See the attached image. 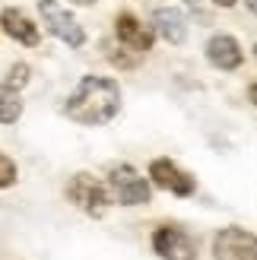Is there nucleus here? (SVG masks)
<instances>
[{
	"mask_svg": "<svg viewBox=\"0 0 257 260\" xmlns=\"http://www.w3.org/2000/svg\"><path fill=\"white\" fill-rule=\"evenodd\" d=\"M63 111L70 121L83 127H102L121 111V86L111 76H83L80 86L70 92Z\"/></svg>",
	"mask_w": 257,
	"mask_h": 260,
	"instance_id": "f257e3e1",
	"label": "nucleus"
},
{
	"mask_svg": "<svg viewBox=\"0 0 257 260\" xmlns=\"http://www.w3.org/2000/svg\"><path fill=\"white\" fill-rule=\"evenodd\" d=\"M108 193L121 206H140V203H149L152 200V187L149 181L137 172L134 165H114L108 172Z\"/></svg>",
	"mask_w": 257,
	"mask_h": 260,
	"instance_id": "f03ea898",
	"label": "nucleus"
},
{
	"mask_svg": "<svg viewBox=\"0 0 257 260\" xmlns=\"http://www.w3.org/2000/svg\"><path fill=\"white\" fill-rule=\"evenodd\" d=\"M67 197H70V203H76V206H80L83 213H89V216H102V213L111 206L108 187L102 184L95 175H89V172H80V175L70 178Z\"/></svg>",
	"mask_w": 257,
	"mask_h": 260,
	"instance_id": "7ed1b4c3",
	"label": "nucleus"
},
{
	"mask_svg": "<svg viewBox=\"0 0 257 260\" xmlns=\"http://www.w3.org/2000/svg\"><path fill=\"white\" fill-rule=\"evenodd\" d=\"M38 13H42V22L48 25V32L54 38L67 42L70 48H83V42H86L83 25L76 22L67 10L57 4V0H38Z\"/></svg>",
	"mask_w": 257,
	"mask_h": 260,
	"instance_id": "20e7f679",
	"label": "nucleus"
},
{
	"mask_svg": "<svg viewBox=\"0 0 257 260\" xmlns=\"http://www.w3.org/2000/svg\"><path fill=\"white\" fill-rule=\"evenodd\" d=\"M213 257L216 260H257V235L238 225L219 229L213 238Z\"/></svg>",
	"mask_w": 257,
	"mask_h": 260,
	"instance_id": "39448f33",
	"label": "nucleus"
},
{
	"mask_svg": "<svg viewBox=\"0 0 257 260\" xmlns=\"http://www.w3.org/2000/svg\"><path fill=\"white\" fill-rule=\"evenodd\" d=\"M149 181L162 190L175 193V197H190L197 190V181L190 172H184L181 165H175L172 159H156L149 165Z\"/></svg>",
	"mask_w": 257,
	"mask_h": 260,
	"instance_id": "423d86ee",
	"label": "nucleus"
},
{
	"mask_svg": "<svg viewBox=\"0 0 257 260\" xmlns=\"http://www.w3.org/2000/svg\"><path fill=\"white\" fill-rule=\"evenodd\" d=\"M152 251L162 260H194L197 257V244L190 241V235L178 225H162L152 235Z\"/></svg>",
	"mask_w": 257,
	"mask_h": 260,
	"instance_id": "0eeeda50",
	"label": "nucleus"
},
{
	"mask_svg": "<svg viewBox=\"0 0 257 260\" xmlns=\"http://www.w3.org/2000/svg\"><path fill=\"white\" fill-rule=\"evenodd\" d=\"M114 32H118V42L134 51V54H146V51H152V29H146L143 22H140L134 13H121L118 19H114Z\"/></svg>",
	"mask_w": 257,
	"mask_h": 260,
	"instance_id": "6e6552de",
	"label": "nucleus"
},
{
	"mask_svg": "<svg viewBox=\"0 0 257 260\" xmlns=\"http://www.w3.org/2000/svg\"><path fill=\"white\" fill-rule=\"evenodd\" d=\"M207 60L219 70H235V67H241L245 54H241V45L232 35H213L207 42Z\"/></svg>",
	"mask_w": 257,
	"mask_h": 260,
	"instance_id": "1a4fd4ad",
	"label": "nucleus"
},
{
	"mask_svg": "<svg viewBox=\"0 0 257 260\" xmlns=\"http://www.w3.org/2000/svg\"><path fill=\"white\" fill-rule=\"evenodd\" d=\"M152 35H159L165 38L169 45H181L184 38H187V19H184V13L181 10H156V16H152Z\"/></svg>",
	"mask_w": 257,
	"mask_h": 260,
	"instance_id": "9d476101",
	"label": "nucleus"
},
{
	"mask_svg": "<svg viewBox=\"0 0 257 260\" xmlns=\"http://www.w3.org/2000/svg\"><path fill=\"white\" fill-rule=\"evenodd\" d=\"M0 25H4V32L10 35V38H16L19 45H38V29L32 25V19L25 16L22 10H4L0 13Z\"/></svg>",
	"mask_w": 257,
	"mask_h": 260,
	"instance_id": "9b49d317",
	"label": "nucleus"
},
{
	"mask_svg": "<svg viewBox=\"0 0 257 260\" xmlns=\"http://www.w3.org/2000/svg\"><path fill=\"white\" fill-rule=\"evenodd\" d=\"M22 118V99L19 92L0 86V124H16Z\"/></svg>",
	"mask_w": 257,
	"mask_h": 260,
	"instance_id": "f8f14e48",
	"label": "nucleus"
},
{
	"mask_svg": "<svg viewBox=\"0 0 257 260\" xmlns=\"http://www.w3.org/2000/svg\"><path fill=\"white\" fill-rule=\"evenodd\" d=\"M29 83V67L25 63H16V67H10V73H7V89H13V92H19V89Z\"/></svg>",
	"mask_w": 257,
	"mask_h": 260,
	"instance_id": "ddd939ff",
	"label": "nucleus"
},
{
	"mask_svg": "<svg viewBox=\"0 0 257 260\" xmlns=\"http://www.w3.org/2000/svg\"><path fill=\"white\" fill-rule=\"evenodd\" d=\"M10 184H16V162L0 152V187H10Z\"/></svg>",
	"mask_w": 257,
	"mask_h": 260,
	"instance_id": "4468645a",
	"label": "nucleus"
},
{
	"mask_svg": "<svg viewBox=\"0 0 257 260\" xmlns=\"http://www.w3.org/2000/svg\"><path fill=\"white\" fill-rule=\"evenodd\" d=\"M248 99H251V102H254V105H257V83H254V86L248 89Z\"/></svg>",
	"mask_w": 257,
	"mask_h": 260,
	"instance_id": "2eb2a0df",
	"label": "nucleus"
},
{
	"mask_svg": "<svg viewBox=\"0 0 257 260\" xmlns=\"http://www.w3.org/2000/svg\"><path fill=\"white\" fill-rule=\"evenodd\" d=\"M213 4H219V7H235L238 0H213Z\"/></svg>",
	"mask_w": 257,
	"mask_h": 260,
	"instance_id": "dca6fc26",
	"label": "nucleus"
},
{
	"mask_svg": "<svg viewBox=\"0 0 257 260\" xmlns=\"http://www.w3.org/2000/svg\"><path fill=\"white\" fill-rule=\"evenodd\" d=\"M245 4H248V10H251L254 16H257V0H245Z\"/></svg>",
	"mask_w": 257,
	"mask_h": 260,
	"instance_id": "f3484780",
	"label": "nucleus"
},
{
	"mask_svg": "<svg viewBox=\"0 0 257 260\" xmlns=\"http://www.w3.org/2000/svg\"><path fill=\"white\" fill-rule=\"evenodd\" d=\"M73 4H83V7H89V4H95V0H73Z\"/></svg>",
	"mask_w": 257,
	"mask_h": 260,
	"instance_id": "a211bd4d",
	"label": "nucleus"
},
{
	"mask_svg": "<svg viewBox=\"0 0 257 260\" xmlns=\"http://www.w3.org/2000/svg\"><path fill=\"white\" fill-rule=\"evenodd\" d=\"M254 57H257V45H254Z\"/></svg>",
	"mask_w": 257,
	"mask_h": 260,
	"instance_id": "6ab92c4d",
	"label": "nucleus"
},
{
	"mask_svg": "<svg viewBox=\"0 0 257 260\" xmlns=\"http://www.w3.org/2000/svg\"><path fill=\"white\" fill-rule=\"evenodd\" d=\"M190 4H194V0H190Z\"/></svg>",
	"mask_w": 257,
	"mask_h": 260,
	"instance_id": "aec40b11",
	"label": "nucleus"
}]
</instances>
